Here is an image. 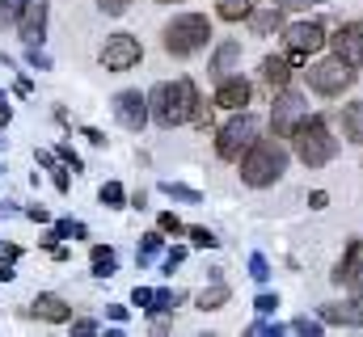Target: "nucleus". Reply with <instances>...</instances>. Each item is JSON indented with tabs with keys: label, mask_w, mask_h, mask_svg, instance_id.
I'll return each instance as SVG.
<instances>
[{
	"label": "nucleus",
	"mask_w": 363,
	"mask_h": 337,
	"mask_svg": "<svg viewBox=\"0 0 363 337\" xmlns=\"http://www.w3.org/2000/svg\"><path fill=\"white\" fill-rule=\"evenodd\" d=\"M148 110H152V122L161 127H182L190 118H199L203 101H199V88L194 81H161L152 93H148Z\"/></svg>",
	"instance_id": "1"
},
{
	"label": "nucleus",
	"mask_w": 363,
	"mask_h": 337,
	"mask_svg": "<svg viewBox=\"0 0 363 337\" xmlns=\"http://www.w3.org/2000/svg\"><path fill=\"white\" fill-rule=\"evenodd\" d=\"M283 173H287V148H283V139H279V135L258 139V144L241 156V181H245V185H254V190L274 185Z\"/></svg>",
	"instance_id": "2"
},
{
	"label": "nucleus",
	"mask_w": 363,
	"mask_h": 337,
	"mask_svg": "<svg viewBox=\"0 0 363 337\" xmlns=\"http://www.w3.org/2000/svg\"><path fill=\"white\" fill-rule=\"evenodd\" d=\"M291 148H296V156L308 168H321L338 156V139L330 135L325 118H300L296 131H291Z\"/></svg>",
	"instance_id": "3"
},
{
	"label": "nucleus",
	"mask_w": 363,
	"mask_h": 337,
	"mask_svg": "<svg viewBox=\"0 0 363 337\" xmlns=\"http://www.w3.org/2000/svg\"><path fill=\"white\" fill-rule=\"evenodd\" d=\"M207 38H211V21H207L203 13H182V17H174V21L165 25V51L178 55V59L203 51Z\"/></svg>",
	"instance_id": "4"
},
{
	"label": "nucleus",
	"mask_w": 363,
	"mask_h": 337,
	"mask_svg": "<svg viewBox=\"0 0 363 337\" xmlns=\"http://www.w3.org/2000/svg\"><path fill=\"white\" fill-rule=\"evenodd\" d=\"M254 144H258V118L245 114V110H237V118H228L220 127V135H216V152L224 161H241Z\"/></svg>",
	"instance_id": "5"
},
{
	"label": "nucleus",
	"mask_w": 363,
	"mask_h": 337,
	"mask_svg": "<svg viewBox=\"0 0 363 337\" xmlns=\"http://www.w3.org/2000/svg\"><path fill=\"white\" fill-rule=\"evenodd\" d=\"M304 76H308V88H313V93H321V97H338V93H347V88L355 84V68L342 64V59L334 55V59L313 64Z\"/></svg>",
	"instance_id": "6"
},
{
	"label": "nucleus",
	"mask_w": 363,
	"mask_h": 337,
	"mask_svg": "<svg viewBox=\"0 0 363 337\" xmlns=\"http://www.w3.org/2000/svg\"><path fill=\"white\" fill-rule=\"evenodd\" d=\"M283 42H287V59L291 64H304L313 51L325 47V25L321 21H296L283 30Z\"/></svg>",
	"instance_id": "7"
},
{
	"label": "nucleus",
	"mask_w": 363,
	"mask_h": 337,
	"mask_svg": "<svg viewBox=\"0 0 363 337\" xmlns=\"http://www.w3.org/2000/svg\"><path fill=\"white\" fill-rule=\"evenodd\" d=\"M300 118H308V101L300 97V93H291V88H279V97H274V110H271V127L279 139H291V131H296V122Z\"/></svg>",
	"instance_id": "8"
},
{
	"label": "nucleus",
	"mask_w": 363,
	"mask_h": 337,
	"mask_svg": "<svg viewBox=\"0 0 363 337\" xmlns=\"http://www.w3.org/2000/svg\"><path fill=\"white\" fill-rule=\"evenodd\" d=\"M140 59H144V47H140V38H131V34H110L106 47H101L106 72H131Z\"/></svg>",
	"instance_id": "9"
},
{
	"label": "nucleus",
	"mask_w": 363,
	"mask_h": 337,
	"mask_svg": "<svg viewBox=\"0 0 363 337\" xmlns=\"http://www.w3.org/2000/svg\"><path fill=\"white\" fill-rule=\"evenodd\" d=\"M114 118H118L127 131H140V127L152 118V110H148V97H144V93H135V88L118 93V97H114Z\"/></svg>",
	"instance_id": "10"
},
{
	"label": "nucleus",
	"mask_w": 363,
	"mask_h": 337,
	"mask_svg": "<svg viewBox=\"0 0 363 337\" xmlns=\"http://www.w3.org/2000/svg\"><path fill=\"white\" fill-rule=\"evenodd\" d=\"M334 42V55L351 68H363V21H347L338 25V34L330 38Z\"/></svg>",
	"instance_id": "11"
},
{
	"label": "nucleus",
	"mask_w": 363,
	"mask_h": 337,
	"mask_svg": "<svg viewBox=\"0 0 363 337\" xmlns=\"http://www.w3.org/2000/svg\"><path fill=\"white\" fill-rule=\"evenodd\" d=\"M47 4H51V0H26L21 21H17L26 47H43V38H47Z\"/></svg>",
	"instance_id": "12"
},
{
	"label": "nucleus",
	"mask_w": 363,
	"mask_h": 337,
	"mask_svg": "<svg viewBox=\"0 0 363 337\" xmlns=\"http://www.w3.org/2000/svg\"><path fill=\"white\" fill-rule=\"evenodd\" d=\"M325 325H342V329H363V299H347V304H325L321 308Z\"/></svg>",
	"instance_id": "13"
},
{
	"label": "nucleus",
	"mask_w": 363,
	"mask_h": 337,
	"mask_svg": "<svg viewBox=\"0 0 363 337\" xmlns=\"http://www.w3.org/2000/svg\"><path fill=\"white\" fill-rule=\"evenodd\" d=\"M250 81H241V76H224L220 88H216V105L220 110H241V105H250Z\"/></svg>",
	"instance_id": "14"
},
{
	"label": "nucleus",
	"mask_w": 363,
	"mask_h": 337,
	"mask_svg": "<svg viewBox=\"0 0 363 337\" xmlns=\"http://www.w3.org/2000/svg\"><path fill=\"white\" fill-rule=\"evenodd\" d=\"M359 261H363V241H351V245H347V253H342V261L334 265V274H330V278H334L338 287L355 282V278H359Z\"/></svg>",
	"instance_id": "15"
},
{
	"label": "nucleus",
	"mask_w": 363,
	"mask_h": 337,
	"mask_svg": "<svg viewBox=\"0 0 363 337\" xmlns=\"http://www.w3.org/2000/svg\"><path fill=\"white\" fill-rule=\"evenodd\" d=\"M241 59V42L237 38H224L220 47H216V55H211V76L216 81H224L228 72H233V64Z\"/></svg>",
	"instance_id": "16"
},
{
	"label": "nucleus",
	"mask_w": 363,
	"mask_h": 337,
	"mask_svg": "<svg viewBox=\"0 0 363 337\" xmlns=\"http://www.w3.org/2000/svg\"><path fill=\"white\" fill-rule=\"evenodd\" d=\"M30 312H34V316H43V321H55V325L72 316V308H68V299H60V295H38V299L30 304Z\"/></svg>",
	"instance_id": "17"
},
{
	"label": "nucleus",
	"mask_w": 363,
	"mask_h": 337,
	"mask_svg": "<svg viewBox=\"0 0 363 337\" xmlns=\"http://www.w3.org/2000/svg\"><path fill=\"white\" fill-rule=\"evenodd\" d=\"M262 81L271 84V88H287V81H291V59L267 55V59H262Z\"/></svg>",
	"instance_id": "18"
},
{
	"label": "nucleus",
	"mask_w": 363,
	"mask_h": 337,
	"mask_svg": "<svg viewBox=\"0 0 363 337\" xmlns=\"http://www.w3.org/2000/svg\"><path fill=\"white\" fill-rule=\"evenodd\" d=\"M338 122H342V135H347V139H355V144H363V101H355V105H347V110L338 114Z\"/></svg>",
	"instance_id": "19"
},
{
	"label": "nucleus",
	"mask_w": 363,
	"mask_h": 337,
	"mask_svg": "<svg viewBox=\"0 0 363 337\" xmlns=\"http://www.w3.org/2000/svg\"><path fill=\"white\" fill-rule=\"evenodd\" d=\"M245 21H250V30H254V34H274V30H283V8H267V13H258V8H254Z\"/></svg>",
	"instance_id": "20"
},
{
	"label": "nucleus",
	"mask_w": 363,
	"mask_h": 337,
	"mask_svg": "<svg viewBox=\"0 0 363 337\" xmlns=\"http://www.w3.org/2000/svg\"><path fill=\"white\" fill-rule=\"evenodd\" d=\"M254 8H258V0H216V13L224 21H245Z\"/></svg>",
	"instance_id": "21"
},
{
	"label": "nucleus",
	"mask_w": 363,
	"mask_h": 337,
	"mask_svg": "<svg viewBox=\"0 0 363 337\" xmlns=\"http://www.w3.org/2000/svg\"><path fill=\"white\" fill-rule=\"evenodd\" d=\"M224 304H228V287L216 278V282H211V287L199 295V308H203V312H211V308H224Z\"/></svg>",
	"instance_id": "22"
},
{
	"label": "nucleus",
	"mask_w": 363,
	"mask_h": 337,
	"mask_svg": "<svg viewBox=\"0 0 363 337\" xmlns=\"http://www.w3.org/2000/svg\"><path fill=\"white\" fill-rule=\"evenodd\" d=\"M114 265H118V257H114L110 245H97V249H93V274H97V278L114 274Z\"/></svg>",
	"instance_id": "23"
},
{
	"label": "nucleus",
	"mask_w": 363,
	"mask_h": 337,
	"mask_svg": "<svg viewBox=\"0 0 363 337\" xmlns=\"http://www.w3.org/2000/svg\"><path fill=\"white\" fill-rule=\"evenodd\" d=\"M161 245H165V241H161V232H148V236H140V253H135V261H140V265H148V261L161 253Z\"/></svg>",
	"instance_id": "24"
},
{
	"label": "nucleus",
	"mask_w": 363,
	"mask_h": 337,
	"mask_svg": "<svg viewBox=\"0 0 363 337\" xmlns=\"http://www.w3.org/2000/svg\"><path fill=\"white\" fill-rule=\"evenodd\" d=\"M21 8H26V0H0V30L17 25L21 21Z\"/></svg>",
	"instance_id": "25"
},
{
	"label": "nucleus",
	"mask_w": 363,
	"mask_h": 337,
	"mask_svg": "<svg viewBox=\"0 0 363 337\" xmlns=\"http://www.w3.org/2000/svg\"><path fill=\"white\" fill-rule=\"evenodd\" d=\"M178 304H182L178 291H157V295H152V308H148V312H174Z\"/></svg>",
	"instance_id": "26"
},
{
	"label": "nucleus",
	"mask_w": 363,
	"mask_h": 337,
	"mask_svg": "<svg viewBox=\"0 0 363 337\" xmlns=\"http://www.w3.org/2000/svg\"><path fill=\"white\" fill-rule=\"evenodd\" d=\"M161 190H165L169 198H178V202H199V190H190V185H178V181H161Z\"/></svg>",
	"instance_id": "27"
},
{
	"label": "nucleus",
	"mask_w": 363,
	"mask_h": 337,
	"mask_svg": "<svg viewBox=\"0 0 363 337\" xmlns=\"http://www.w3.org/2000/svg\"><path fill=\"white\" fill-rule=\"evenodd\" d=\"M250 278H254V282H267V278H271V265H267V257H262V253H254V257H250Z\"/></svg>",
	"instance_id": "28"
},
{
	"label": "nucleus",
	"mask_w": 363,
	"mask_h": 337,
	"mask_svg": "<svg viewBox=\"0 0 363 337\" xmlns=\"http://www.w3.org/2000/svg\"><path fill=\"white\" fill-rule=\"evenodd\" d=\"M38 165H47L51 173H55V185H60V190H68V173L55 165V156H51V152H38Z\"/></svg>",
	"instance_id": "29"
},
{
	"label": "nucleus",
	"mask_w": 363,
	"mask_h": 337,
	"mask_svg": "<svg viewBox=\"0 0 363 337\" xmlns=\"http://www.w3.org/2000/svg\"><path fill=\"white\" fill-rule=\"evenodd\" d=\"M291 333H300V337H321V321H308V316H300V321H291Z\"/></svg>",
	"instance_id": "30"
},
{
	"label": "nucleus",
	"mask_w": 363,
	"mask_h": 337,
	"mask_svg": "<svg viewBox=\"0 0 363 337\" xmlns=\"http://www.w3.org/2000/svg\"><path fill=\"white\" fill-rule=\"evenodd\" d=\"M123 198H127V194H123L118 181H106V185H101V202H106V207H118Z\"/></svg>",
	"instance_id": "31"
},
{
	"label": "nucleus",
	"mask_w": 363,
	"mask_h": 337,
	"mask_svg": "<svg viewBox=\"0 0 363 337\" xmlns=\"http://www.w3.org/2000/svg\"><path fill=\"white\" fill-rule=\"evenodd\" d=\"M51 236H55V241H60V236H77V241H81V236H85V224L64 219V224H55V232H51Z\"/></svg>",
	"instance_id": "32"
},
{
	"label": "nucleus",
	"mask_w": 363,
	"mask_h": 337,
	"mask_svg": "<svg viewBox=\"0 0 363 337\" xmlns=\"http://www.w3.org/2000/svg\"><path fill=\"white\" fill-rule=\"evenodd\" d=\"M190 241H194L199 249H216V245H220L216 232H207V228H190Z\"/></svg>",
	"instance_id": "33"
},
{
	"label": "nucleus",
	"mask_w": 363,
	"mask_h": 337,
	"mask_svg": "<svg viewBox=\"0 0 363 337\" xmlns=\"http://www.w3.org/2000/svg\"><path fill=\"white\" fill-rule=\"evenodd\" d=\"M152 295H157V291H148V287H135V295H131V304H135L140 312H148V308H152Z\"/></svg>",
	"instance_id": "34"
},
{
	"label": "nucleus",
	"mask_w": 363,
	"mask_h": 337,
	"mask_svg": "<svg viewBox=\"0 0 363 337\" xmlns=\"http://www.w3.org/2000/svg\"><path fill=\"white\" fill-rule=\"evenodd\" d=\"M274 308H279V295H258L254 299V312H262V316H271Z\"/></svg>",
	"instance_id": "35"
},
{
	"label": "nucleus",
	"mask_w": 363,
	"mask_h": 337,
	"mask_svg": "<svg viewBox=\"0 0 363 337\" xmlns=\"http://www.w3.org/2000/svg\"><path fill=\"white\" fill-rule=\"evenodd\" d=\"M26 59H30V68H38V72H47V68H51V59H47L38 47H30V55H26Z\"/></svg>",
	"instance_id": "36"
},
{
	"label": "nucleus",
	"mask_w": 363,
	"mask_h": 337,
	"mask_svg": "<svg viewBox=\"0 0 363 337\" xmlns=\"http://www.w3.org/2000/svg\"><path fill=\"white\" fill-rule=\"evenodd\" d=\"M308 4H317V0H274V8H283V13H300Z\"/></svg>",
	"instance_id": "37"
},
{
	"label": "nucleus",
	"mask_w": 363,
	"mask_h": 337,
	"mask_svg": "<svg viewBox=\"0 0 363 337\" xmlns=\"http://www.w3.org/2000/svg\"><path fill=\"white\" fill-rule=\"evenodd\" d=\"M97 4H101V13L118 17V13H127V4H131V0H97Z\"/></svg>",
	"instance_id": "38"
},
{
	"label": "nucleus",
	"mask_w": 363,
	"mask_h": 337,
	"mask_svg": "<svg viewBox=\"0 0 363 337\" xmlns=\"http://www.w3.org/2000/svg\"><path fill=\"white\" fill-rule=\"evenodd\" d=\"M250 333H254V337H279V333H283V325H267V321H258Z\"/></svg>",
	"instance_id": "39"
},
{
	"label": "nucleus",
	"mask_w": 363,
	"mask_h": 337,
	"mask_svg": "<svg viewBox=\"0 0 363 337\" xmlns=\"http://www.w3.org/2000/svg\"><path fill=\"white\" fill-rule=\"evenodd\" d=\"M161 232H174V236L182 232V219L174 215V211H165V215H161Z\"/></svg>",
	"instance_id": "40"
},
{
	"label": "nucleus",
	"mask_w": 363,
	"mask_h": 337,
	"mask_svg": "<svg viewBox=\"0 0 363 337\" xmlns=\"http://www.w3.org/2000/svg\"><path fill=\"white\" fill-rule=\"evenodd\" d=\"M182 257H186V249H174V253H165V274H174L182 265Z\"/></svg>",
	"instance_id": "41"
},
{
	"label": "nucleus",
	"mask_w": 363,
	"mask_h": 337,
	"mask_svg": "<svg viewBox=\"0 0 363 337\" xmlns=\"http://www.w3.org/2000/svg\"><path fill=\"white\" fill-rule=\"evenodd\" d=\"M55 152H60V161H68V165H72V168H81V156H77V152H72L68 144H60Z\"/></svg>",
	"instance_id": "42"
},
{
	"label": "nucleus",
	"mask_w": 363,
	"mask_h": 337,
	"mask_svg": "<svg viewBox=\"0 0 363 337\" xmlns=\"http://www.w3.org/2000/svg\"><path fill=\"white\" fill-rule=\"evenodd\" d=\"M26 215H30V219H34V224H47V219H51V215H47V211H43V207H30V211H26Z\"/></svg>",
	"instance_id": "43"
},
{
	"label": "nucleus",
	"mask_w": 363,
	"mask_h": 337,
	"mask_svg": "<svg viewBox=\"0 0 363 337\" xmlns=\"http://www.w3.org/2000/svg\"><path fill=\"white\" fill-rule=\"evenodd\" d=\"M72 329H77V333H97V325H93V321H72Z\"/></svg>",
	"instance_id": "44"
},
{
	"label": "nucleus",
	"mask_w": 363,
	"mask_h": 337,
	"mask_svg": "<svg viewBox=\"0 0 363 337\" xmlns=\"http://www.w3.org/2000/svg\"><path fill=\"white\" fill-rule=\"evenodd\" d=\"M308 202H313V207H317V211H321V207H325V202H330V194H325V190H317V194H313V198H308Z\"/></svg>",
	"instance_id": "45"
},
{
	"label": "nucleus",
	"mask_w": 363,
	"mask_h": 337,
	"mask_svg": "<svg viewBox=\"0 0 363 337\" xmlns=\"http://www.w3.org/2000/svg\"><path fill=\"white\" fill-rule=\"evenodd\" d=\"M85 139H89V144H106V135H101V131H93V127H85Z\"/></svg>",
	"instance_id": "46"
},
{
	"label": "nucleus",
	"mask_w": 363,
	"mask_h": 337,
	"mask_svg": "<svg viewBox=\"0 0 363 337\" xmlns=\"http://www.w3.org/2000/svg\"><path fill=\"white\" fill-rule=\"evenodd\" d=\"M9 118H13V114H9V105H4V101H0V127H4V122H9Z\"/></svg>",
	"instance_id": "47"
},
{
	"label": "nucleus",
	"mask_w": 363,
	"mask_h": 337,
	"mask_svg": "<svg viewBox=\"0 0 363 337\" xmlns=\"http://www.w3.org/2000/svg\"><path fill=\"white\" fill-rule=\"evenodd\" d=\"M351 287H355V295H359V299H363V274H359V278H355V282H351Z\"/></svg>",
	"instance_id": "48"
},
{
	"label": "nucleus",
	"mask_w": 363,
	"mask_h": 337,
	"mask_svg": "<svg viewBox=\"0 0 363 337\" xmlns=\"http://www.w3.org/2000/svg\"><path fill=\"white\" fill-rule=\"evenodd\" d=\"M157 4H182V0H157Z\"/></svg>",
	"instance_id": "49"
},
{
	"label": "nucleus",
	"mask_w": 363,
	"mask_h": 337,
	"mask_svg": "<svg viewBox=\"0 0 363 337\" xmlns=\"http://www.w3.org/2000/svg\"><path fill=\"white\" fill-rule=\"evenodd\" d=\"M0 144H4V139H0Z\"/></svg>",
	"instance_id": "50"
}]
</instances>
